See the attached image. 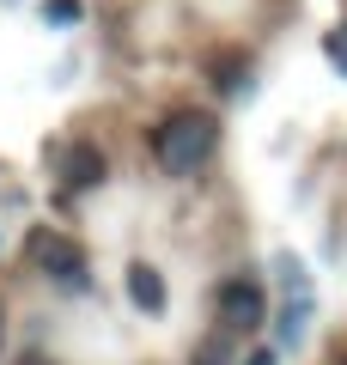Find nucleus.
<instances>
[{
	"instance_id": "1",
	"label": "nucleus",
	"mask_w": 347,
	"mask_h": 365,
	"mask_svg": "<svg viewBox=\"0 0 347 365\" xmlns=\"http://www.w3.org/2000/svg\"><path fill=\"white\" fill-rule=\"evenodd\" d=\"M213 146H219V122L207 110H171L153 128V158L165 177H195L213 158Z\"/></svg>"
},
{
	"instance_id": "10",
	"label": "nucleus",
	"mask_w": 347,
	"mask_h": 365,
	"mask_svg": "<svg viewBox=\"0 0 347 365\" xmlns=\"http://www.w3.org/2000/svg\"><path fill=\"white\" fill-rule=\"evenodd\" d=\"M250 365H274V353H268V347H262V353H250Z\"/></svg>"
},
{
	"instance_id": "7",
	"label": "nucleus",
	"mask_w": 347,
	"mask_h": 365,
	"mask_svg": "<svg viewBox=\"0 0 347 365\" xmlns=\"http://www.w3.org/2000/svg\"><path fill=\"white\" fill-rule=\"evenodd\" d=\"M43 19H49V25H79V0H49Z\"/></svg>"
},
{
	"instance_id": "2",
	"label": "nucleus",
	"mask_w": 347,
	"mask_h": 365,
	"mask_svg": "<svg viewBox=\"0 0 347 365\" xmlns=\"http://www.w3.org/2000/svg\"><path fill=\"white\" fill-rule=\"evenodd\" d=\"M213 304H219V323H226L231 335H250V329H256L262 317H268V299H262V287H256V280H226Z\"/></svg>"
},
{
	"instance_id": "8",
	"label": "nucleus",
	"mask_w": 347,
	"mask_h": 365,
	"mask_svg": "<svg viewBox=\"0 0 347 365\" xmlns=\"http://www.w3.org/2000/svg\"><path fill=\"white\" fill-rule=\"evenodd\" d=\"M195 365H231V353H226V341H207V347L195 353Z\"/></svg>"
},
{
	"instance_id": "6",
	"label": "nucleus",
	"mask_w": 347,
	"mask_h": 365,
	"mask_svg": "<svg viewBox=\"0 0 347 365\" xmlns=\"http://www.w3.org/2000/svg\"><path fill=\"white\" fill-rule=\"evenodd\" d=\"M129 292H134V304H141L146 317L165 311V280H159V268H146V262H134V268H129Z\"/></svg>"
},
{
	"instance_id": "4",
	"label": "nucleus",
	"mask_w": 347,
	"mask_h": 365,
	"mask_svg": "<svg viewBox=\"0 0 347 365\" xmlns=\"http://www.w3.org/2000/svg\"><path fill=\"white\" fill-rule=\"evenodd\" d=\"M281 280H286L281 335H286V341H298V329H305V311H311V292H305V274H298V256H281Z\"/></svg>"
},
{
	"instance_id": "5",
	"label": "nucleus",
	"mask_w": 347,
	"mask_h": 365,
	"mask_svg": "<svg viewBox=\"0 0 347 365\" xmlns=\"http://www.w3.org/2000/svg\"><path fill=\"white\" fill-rule=\"evenodd\" d=\"M98 182H104V153L86 140L67 146L61 153V189H98Z\"/></svg>"
},
{
	"instance_id": "12",
	"label": "nucleus",
	"mask_w": 347,
	"mask_h": 365,
	"mask_svg": "<svg viewBox=\"0 0 347 365\" xmlns=\"http://www.w3.org/2000/svg\"><path fill=\"white\" fill-rule=\"evenodd\" d=\"M0 335H6V317H0Z\"/></svg>"
},
{
	"instance_id": "11",
	"label": "nucleus",
	"mask_w": 347,
	"mask_h": 365,
	"mask_svg": "<svg viewBox=\"0 0 347 365\" xmlns=\"http://www.w3.org/2000/svg\"><path fill=\"white\" fill-rule=\"evenodd\" d=\"M19 365H49V359H43V353H31V359H19Z\"/></svg>"
},
{
	"instance_id": "9",
	"label": "nucleus",
	"mask_w": 347,
	"mask_h": 365,
	"mask_svg": "<svg viewBox=\"0 0 347 365\" xmlns=\"http://www.w3.org/2000/svg\"><path fill=\"white\" fill-rule=\"evenodd\" d=\"M329 55H335V67L347 73V31H335V37H329Z\"/></svg>"
},
{
	"instance_id": "3",
	"label": "nucleus",
	"mask_w": 347,
	"mask_h": 365,
	"mask_svg": "<svg viewBox=\"0 0 347 365\" xmlns=\"http://www.w3.org/2000/svg\"><path fill=\"white\" fill-rule=\"evenodd\" d=\"M31 256H37L43 274H55V280H67V287H86V268H79V244L61 232H31Z\"/></svg>"
}]
</instances>
